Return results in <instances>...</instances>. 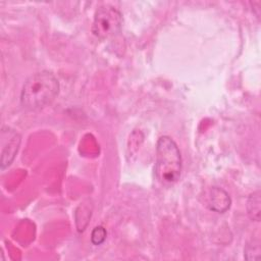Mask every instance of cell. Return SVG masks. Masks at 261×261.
<instances>
[{
    "label": "cell",
    "mask_w": 261,
    "mask_h": 261,
    "mask_svg": "<svg viewBox=\"0 0 261 261\" xmlns=\"http://www.w3.org/2000/svg\"><path fill=\"white\" fill-rule=\"evenodd\" d=\"M59 92V82L56 76L47 70L32 74L24 82L20 103L23 108L35 111L51 104Z\"/></svg>",
    "instance_id": "1"
},
{
    "label": "cell",
    "mask_w": 261,
    "mask_h": 261,
    "mask_svg": "<svg viewBox=\"0 0 261 261\" xmlns=\"http://www.w3.org/2000/svg\"><path fill=\"white\" fill-rule=\"evenodd\" d=\"M155 172L162 184H173L181 173V156L176 143L168 136L159 138L156 145Z\"/></svg>",
    "instance_id": "2"
},
{
    "label": "cell",
    "mask_w": 261,
    "mask_h": 261,
    "mask_svg": "<svg viewBox=\"0 0 261 261\" xmlns=\"http://www.w3.org/2000/svg\"><path fill=\"white\" fill-rule=\"evenodd\" d=\"M121 24V13L111 5H103L96 10L92 32L95 37L104 40L116 35L120 31Z\"/></svg>",
    "instance_id": "3"
},
{
    "label": "cell",
    "mask_w": 261,
    "mask_h": 261,
    "mask_svg": "<svg viewBox=\"0 0 261 261\" xmlns=\"http://www.w3.org/2000/svg\"><path fill=\"white\" fill-rule=\"evenodd\" d=\"M20 135L10 127H3L1 130V168L9 166L20 145Z\"/></svg>",
    "instance_id": "4"
},
{
    "label": "cell",
    "mask_w": 261,
    "mask_h": 261,
    "mask_svg": "<svg viewBox=\"0 0 261 261\" xmlns=\"http://www.w3.org/2000/svg\"><path fill=\"white\" fill-rule=\"evenodd\" d=\"M209 206L210 209L215 212H225L230 206V198L224 190L218 187H213L210 193Z\"/></svg>",
    "instance_id": "5"
},
{
    "label": "cell",
    "mask_w": 261,
    "mask_h": 261,
    "mask_svg": "<svg viewBox=\"0 0 261 261\" xmlns=\"http://www.w3.org/2000/svg\"><path fill=\"white\" fill-rule=\"evenodd\" d=\"M260 192L256 191L250 195L247 202V211L248 215L252 220L259 221L260 220Z\"/></svg>",
    "instance_id": "6"
},
{
    "label": "cell",
    "mask_w": 261,
    "mask_h": 261,
    "mask_svg": "<svg viewBox=\"0 0 261 261\" xmlns=\"http://www.w3.org/2000/svg\"><path fill=\"white\" fill-rule=\"evenodd\" d=\"M106 236H107V232H106V229L103 226H96L92 230L91 242L96 246L101 245L106 240Z\"/></svg>",
    "instance_id": "7"
},
{
    "label": "cell",
    "mask_w": 261,
    "mask_h": 261,
    "mask_svg": "<svg viewBox=\"0 0 261 261\" xmlns=\"http://www.w3.org/2000/svg\"><path fill=\"white\" fill-rule=\"evenodd\" d=\"M245 258L247 260H259L260 259V247L259 243L253 242L248 244L245 249Z\"/></svg>",
    "instance_id": "8"
}]
</instances>
